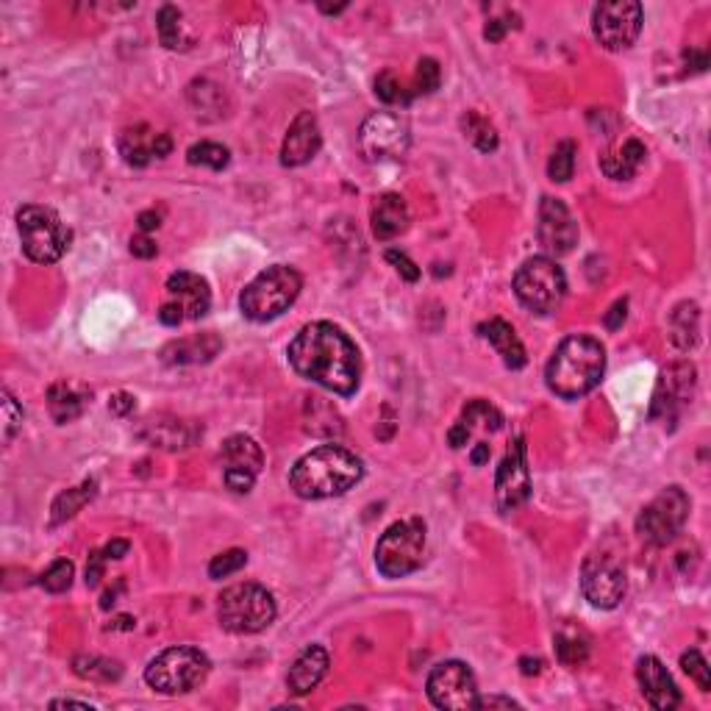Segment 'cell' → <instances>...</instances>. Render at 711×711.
Here are the masks:
<instances>
[{"mask_svg":"<svg viewBox=\"0 0 711 711\" xmlns=\"http://www.w3.org/2000/svg\"><path fill=\"white\" fill-rule=\"evenodd\" d=\"M289 364L295 373L309 378L320 387L337 392L342 398L359 389L362 378V359L359 350L350 342L348 334L334 323H309L289 342Z\"/></svg>","mask_w":711,"mask_h":711,"instance_id":"cell-1","label":"cell"},{"mask_svg":"<svg viewBox=\"0 0 711 711\" xmlns=\"http://www.w3.org/2000/svg\"><path fill=\"white\" fill-rule=\"evenodd\" d=\"M364 475L362 459L342 445H320L312 453L300 456L292 473L289 487L303 500H325L345 495Z\"/></svg>","mask_w":711,"mask_h":711,"instance_id":"cell-2","label":"cell"},{"mask_svg":"<svg viewBox=\"0 0 711 711\" xmlns=\"http://www.w3.org/2000/svg\"><path fill=\"white\" fill-rule=\"evenodd\" d=\"M603 370H606V350L600 339L575 334L553 350L545 367V381L553 395L562 400H578L598 387Z\"/></svg>","mask_w":711,"mask_h":711,"instance_id":"cell-3","label":"cell"},{"mask_svg":"<svg viewBox=\"0 0 711 711\" xmlns=\"http://www.w3.org/2000/svg\"><path fill=\"white\" fill-rule=\"evenodd\" d=\"M303 278L295 267L275 264L259 273L239 295V309L253 323H267L287 312L289 306L298 300Z\"/></svg>","mask_w":711,"mask_h":711,"instance_id":"cell-4","label":"cell"},{"mask_svg":"<svg viewBox=\"0 0 711 711\" xmlns=\"http://www.w3.org/2000/svg\"><path fill=\"white\" fill-rule=\"evenodd\" d=\"M275 598L262 584H234L220 595L217 620L231 634H259L275 620Z\"/></svg>","mask_w":711,"mask_h":711,"instance_id":"cell-5","label":"cell"},{"mask_svg":"<svg viewBox=\"0 0 711 711\" xmlns=\"http://www.w3.org/2000/svg\"><path fill=\"white\" fill-rule=\"evenodd\" d=\"M212 670L209 656L198 648H167L145 667V681L162 695H184L198 689Z\"/></svg>","mask_w":711,"mask_h":711,"instance_id":"cell-6","label":"cell"},{"mask_svg":"<svg viewBox=\"0 0 711 711\" xmlns=\"http://www.w3.org/2000/svg\"><path fill=\"white\" fill-rule=\"evenodd\" d=\"M17 231L23 253L37 264H56L70 248V231L48 206H23L17 212Z\"/></svg>","mask_w":711,"mask_h":711,"instance_id":"cell-7","label":"cell"},{"mask_svg":"<svg viewBox=\"0 0 711 711\" xmlns=\"http://www.w3.org/2000/svg\"><path fill=\"white\" fill-rule=\"evenodd\" d=\"M425 523L420 517L389 525L375 545V567L384 578H403L423 567Z\"/></svg>","mask_w":711,"mask_h":711,"instance_id":"cell-8","label":"cell"},{"mask_svg":"<svg viewBox=\"0 0 711 711\" xmlns=\"http://www.w3.org/2000/svg\"><path fill=\"white\" fill-rule=\"evenodd\" d=\"M514 295L531 312L553 314L567 295L564 270L548 256H534L514 275Z\"/></svg>","mask_w":711,"mask_h":711,"instance_id":"cell-9","label":"cell"},{"mask_svg":"<svg viewBox=\"0 0 711 711\" xmlns=\"http://www.w3.org/2000/svg\"><path fill=\"white\" fill-rule=\"evenodd\" d=\"M689 520V498L681 487L662 489L637 517V534L650 545H670Z\"/></svg>","mask_w":711,"mask_h":711,"instance_id":"cell-10","label":"cell"},{"mask_svg":"<svg viewBox=\"0 0 711 711\" xmlns=\"http://www.w3.org/2000/svg\"><path fill=\"white\" fill-rule=\"evenodd\" d=\"M412 145V131L398 112H375L359 128V150L367 162H400Z\"/></svg>","mask_w":711,"mask_h":711,"instance_id":"cell-11","label":"cell"},{"mask_svg":"<svg viewBox=\"0 0 711 711\" xmlns=\"http://www.w3.org/2000/svg\"><path fill=\"white\" fill-rule=\"evenodd\" d=\"M425 692L437 709H478V684H475L473 670L464 662L437 664L428 675Z\"/></svg>","mask_w":711,"mask_h":711,"instance_id":"cell-12","label":"cell"},{"mask_svg":"<svg viewBox=\"0 0 711 711\" xmlns=\"http://www.w3.org/2000/svg\"><path fill=\"white\" fill-rule=\"evenodd\" d=\"M592 31L606 50H625L637 42L642 31V6L637 0L600 3L592 12Z\"/></svg>","mask_w":711,"mask_h":711,"instance_id":"cell-13","label":"cell"},{"mask_svg":"<svg viewBox=\"0 0 711 711\" xmlns=\"http://www.w3.org/2000/svg\"><path fill=\"white\" fill-rule=\"evenodd\" d=\"M698 389V370L692 362H675L662 370L650 403V420L673 423L687 409Z\"/></svg>","mask_w":711,"mask_h":711,"instance_id":"cell-14","label":"cell"},{"mask_svg":"<svg viewBox=\"0 0 711 711\" xmlns=\"http://www.w3.org/2000/svg\"><path fill=\"white\" fill-rule=\"evenodd\" d=\"M581 592L595 609H614L625 598L623 564L614 556L592 553L581 567Z\"/></svg>","mask_w":711,"mask_h":711,"instance_id":"cell-15","label":"cell"},{"mask_svg":"<svg viewBox=\"0 0 711 711\" xmlns=\"http://www.w3.org/2000/svg\"><path fill=\"white\" fill-rule=\"evenodd\" d=\"M220 462H223V481L231 492H250L256 478L262 473V448L256 439L245 434H234L223 442L220 448Z\"/></svg>","mask_w":711,"mask_h":711,"instance_id":"cell-16","label":"cell"},{"mask_svg":"<svg viewBox=\"0 0 711 711\" xmlns=\"http://www.w3.org/2000/svg\"><path fill=\"white\" fill-rule=\"evenodd\" d=\"M528 495H531V473H528V462H525V442L523 437H517L512 448L506 450L498 467V478H495L498 509L503 514L514 512L528 500Z\"/></svg>","mask_w":711,"mask_h":711,"instance_id":"cell-17","label":"cell"},{"mask_svg":"<svg viewBox=\"0 0 711 711\" xmlns=\"http://www.w3.org/2000/svg\"><path fill=\"white\" fill-rule=\"evenodd\" d=\"M537 234L542 248L556 256H564L578 245V223L559 198H542Z\"/></svg>","mask_w":711,"mask_h":711,"instance_id":"cell-18","label":"cell"},{"mask_svg":"<svg viewBox=\"0 0 711 711\" xmlns=\"http://www.w3.org/2000/svg\"><path fill=\"white\" fill-rule=\"evenodd\" d=\"M323 148V134L312 112H300L295 123L289 125L284 145H281V164L284 167H303L312 162L314 156Z\"/></svg>","mask_w":711,"mask_h":711,"instance_id":"cell-19","label":"cell"},{"mask_svg":"<svg viewBox=\"0 0 711 711\" xmlns=\"http://www.w3.org/2000/svg\"><path fill=\"white\" fill-rule=\"evenodd\" d=\"M637 681L642 695H645V700H648L653 709L670 711L675 709V706H681V692L675 687L673 675L667 673V667H664L656 656H642V659H639Z\"/></svg>","mask_w":711,"mask_h":711,"instance_id":"cell-20","label":"cell"},{"mask_svg":"<svg viewBox=\"0 0 711 711\" xmlns=\"http://www.w3.org/2000/svg\"><path fill=\"white\" fill-rule=\"evenodd\" d=\"M173 150V139L167 134H153L148 125H134L120 134V153L131 167H145L150 159H164Z\"/></svg>","mask_w":711,"mask_h":711,"instance_id":"cell-21","label":"cell"},{"mask_svg":"<svg viewBox=\"0 0 711 711\" xmlns=\"http://www.w3.org/2000/svg\"><path fill=\"white\" fill-rule=\"evenodd\" d=\"M167 295L175 306L184 309L187 320H200L212 306V292H209L206 278L187 273V270H178L167 278Z\"/></svg>","mask_w":711,"mask_h":711,"instance_id":"cell-22","label":"cell"},{"mask_svg":"<svg viewBox=\"0 0 711 711\" xmlns=\"http://www.w3.org/2000/svg\"><path fill=\"white\" fill-rule=\"evenodd\" d=\"M139 437L150 442L153 448L162 450H184L192 445L195 434L189 431V425L170 414H150L139 425Z\"/></svg>","mask_w":711,"mask_h":711,"instance_id":"cell-23","label":"cell"},{"mask_svg":"<svg viewBox=\"0 0 711 711\" xmlns=\"http://www.w3.org/2000/svg\"><path fill=\"white\" fill-rule=\"evenodd\" d=\"M328 673V650L323 645H309L300 653L287 675V687L292 695H309Z\"/></svg>","mask_w":711,"mask_h":711,"instance_id":"cell-24","label":"cell"},{"mask_svg":"<svg viewBox=\"0 0 711 711\" xmlns=\"http://www.w3.org/2000/svg\"><path fill=\"white\" fill-rule=\"evenodd\" d=\"M478 334L487 339L492 348L498 350V356L503 359V364H506L509 370H523L525 364H528L523 342H520L517 331H514L512 325L506 323V320L492 317V320H487V323L478 325Z\"/></svg>","mask_w":711,"mask_h":711,"instance_id":"cell-25","label":"cell"},{"mask_svg":"<svg viewBox=\"0 0 711 711\" xmlns=\"http://www.w3.org/2000/svg\"><path fill=\"white\" fill-rule=\"evenodd\" d=\"M370 223H373V237L381 242L400 237L406 228H409V209H406V200L387 192L375 200L373 214H370Z\"/></svg>","mask_w":711,"mask_h":711,"instance_id":"cell-26","label":"cell"},{"mask_svg":"<svg viewBox=\"0 0 711 711\" xmlns=\"http://www.w3.org/2000/svg\"><path fill=\"white\" fill-rule=\"evenodd\" d=\"M89 398H92V392L84 384H78V381H59V384H53L48 389L50 417L59 425L73 423V420H78L84 414Z\"/></svg>","mask_w":711,"mask_h":711,"instance_id":"cell-27","label":"cell"},{"mask_svg":"<svg viewBox=\"0 0 711 711\" xmlns=\"http://www.w3.org/2000/svg\"><path fill=\"white\" fill-rule=\"evenodd\" d=\"M223 342L217 334H195L187 339H175L170 345H164L162 362L164 364H200L212 362L220 353Z\"/></svg>","mask_w":711,"mask_h":711,"instance_id":"cell-28","label":"cell"},{"mask_svg":"<svg viewBox=\"0 0 711 711\" xmlns=\"http://www.w3.org/2000/svg\"><path fill=\"white\" fill-rule=\"evenodd\" d=\"M645 156H648V150H645V145L639 139H625L623 148L600 159V170L609 178H614V181H625V178H631L642 167Z\"/></svg>","mask_w":711,"mask_h":711,"instance_id":"cell-29","label":"cell"},{"mask_svg":"<svg viewBox=\"0 0 711 711\" xmlns=\"http://www.w3.org/2000/svg\"><path fill=\"white\" fill-rule=\"evenodd\" d=\"M698 334H700V309L698 303L692 300H684L678 303L670 314V339H673L675 348L689 350L698 345Z\"/></svg>","mask_w":711,"mask_h":711,"instance_id":"cell-30","label":"cell"},{"mask_svg":"<svg viewBox=\"0 0 711 711\" xmlns=\"http://www.w3.org/2000/svg\"><path fill=\"white\" fill-rule=\"evenodd\" d=\"M189 103H192V109H195V114L198 117H212L209 112H214V120L217 117H223V106H225V92L217 84H212V81H195L192 87H189Z\"/></svg>","mask_w":711,"mask_h":711,"instance_id":"cell-31","label":"cell"},{"mask_svg":"<svg viewBox=\"0 0 711 711\" xmlns=\"http://www.w3.org/2000/svg\"><path fill=\"white\" fill-rule=\"evenodd\" d=\"M95 492H98V484H95V481H84L81 487L62 492L59 498L53 500V509H50V512H53V523H64V520L75 517V514L87 506L89 500L95 498Z\"/></svg>","mask_w":711,"mask_h":711,"instance_id":"cell-32","label":"cell"},{"mask_svg":"<svg viewBox=\"0 0 711 711\" xmlns=\"http://www.w3.org/2000/svg\"><path fill=\"white\" fill-rule=\"evenodd\" d=\"M75 675L87 678V681H98V684H112L123 675V667L114 659H103V656H75L73 659Z\"/></svg>","mask_w":711,"mask_h":711,"instance_id":"cell-33","label":"cell"},{"mask_svg":"<svg viewBox=\"0 0 711 711\" xmlns=\"http://www.w3.org/2000/svg\"><path fill=\"white\" fill-rule=\"evenodd\" d=\"M462 131L464 137L470 139L481 153H492V150H498V131H495V125L489 123V120H484L478 112L464 114Z\"/></svg>","mask_w":711,"mask_h":711,"instance_id":"cell-34","label":"cell"},{"mask_svg":"<svg viewBox=\"0 0 711 711\" xmlns=\"http://www.w3.org/2000/svg\"><path fill=\"white\" fill-rule=\"evenodd\" d=\"M459 423H462L464 428H467V434L473 437L475 425L489 428V431H498L500 423H503V417H500V412L495 409V406H489L487 400H470V403L464 406L462 420H459Z\"/></svg>","mask_w":711,"mask_h":711,"instance_id":"cell-35","label":"cell"},{"mask_svg":"<svg viewBox=\"0 0 711 711\" xmlns=\"http://www.w3.org/2000/svg\"><path fill=\"white\" fill-rule=\"evenodd\" d=\"M187 162L195 164V167H212V170H223L231 162V153L228 148H223L220 142H195L192 148L187 150Z\"/></svg>","mask_w":711,"mask_h":711,"instance_id":"cell-36","label":"cell"},{"mask_svg":"<svg viewBox=\"0 0 711 711\" xmlns=\"http://www.w3.org/2000/svg\"><path fill=\"white\" fill-rule=\"evenodd\" d=\"M156 28H159V39L164 48L178 50L187 48V39L181 34V12L175 6H162L156 14Z\"/></svg>","mask_w":711,"mask_h":711,"instance_id":"cell-37","label":"cell"},{"mask_svg":"<svg viewBox=\"0 0 711 711\" xmlns=\"http://www.w3.org/2000/svg\"><path fill=\"white\" fill-rule=\"evenodd\" d=\"M575 153H578V148H575L573 139H564V142H559V145H556V150L550 153V162H548L550 181H559V184H564V181H570V178H573Z\"/></svg>","mask_w":711,"mask_h":711,"instance_id":"cell-38","label":"cell"},{"mask_svg":"<svg viewBox=\"0 0 711 711\" xmlns=\"http://www.w3.org/2000/svg\"><path fill=\"white\" fill-rule=\"evenodd\" d=\"M556 656L564 667H578V664L587 662L589 645L587 639L578 637L573 631H559L556 634Z\"/></svg>","mask_w":711,"mask_h":711,"instance_id":"cell-39","label":"cell"},{"mask_svg":"<svg viewBox=\"0 0 711 711\" xmlns=\"http://www.w3.org/2000/svg\"><path fill=\"white\" fill-rule=\"evenodd\" d=\"M73 575H75L73 562L59 559V562L50 564L48 573L39 578V584L48 589L50 595H59V592H67V589H70V584H73Z\"/></svg>","mask_w":711,"mask_h":711,"instance_id":"cell-40","label":"cell"},{"mask_svg":"<svg viewBox=\"0 0 711 711\" xmlns=\"http://www.w3.org/2000/svg\"><path fill=\"white\" fill-rule=\"evenodd\" d=\"M681 667H684V673L698 684L700 692H709L711 689V670H709V662L703 659V653L700 650H687L684 656H681Z\"/></svg>","mask_w":711,"mask_h":711,"instance_id":"cell-41","label":"cell"},{"mask_svg":"<svg viewBox=\"0 0 711 711\" xmlns=\"http://www.w3.org/2000/svg\"><path fill=\"white\" fill-rule=\"evenodd\" d=\"M248 564V553L245 550H225V553H220V556H214L212 564H209V575H212L214 581H220V578H228V575L239 573L242 567Z\"/></svg>","mask_w":711,"mask_h":711,"instance_id":"cell-42","label":"cell"},{"mask_svg":"<svg viewBox=\"0 0 711 711\" xmlns=\"http://www.w3.org/2000/svg\"><path fill=\"white\" fill-rule=\"evenodd\" d=\"M375 95L384 100V103H389V106H398V103L403 106V103L412 100V95L403 89V84H400L392 73H381L375 78Z\"/></svg>","mask_w":711,"mask_h":711,"instance_id":"cell-43","label":"cell"},{"mask_svg":"<svg viewBox=\"0 0 711 711\" xmlns=\"http://www.w3.org/2000/svg\"><path fill=\"white\" fill-rule=\"evenodd\" d=\"M439 81H442V70L437 59H420L417 75H414V95H431L434 89H439Z\"/></svg>","mask_w":711,"mask_h":711,"instance_id":"cell-44","label":"cell"},{"mask_svg":"<svg viewBox=\"0 0 711 711\" xmlns=\"http://www.w3.org/2000/svg\"><path fill=\"white\" fill-rule=\"evenodd\" d=\"M3 442L9 445L14 437H17V431L23 428V409L17 406V400L12 398V392L9 389H3Z\"/></svg>","mask_w":711,"mask_h":711,"instance_id":"cell-45","label":"cell"},{"mask_svg":"<svg viewBox=\"0 0 711 711\" xmlns=\"http://www.w3.org/2000/svg\"><path fill=\"white\" fill-rule=\"evenodd\" d=\"M387 262L392 264V267L400 273V278L409 281V284H414V281L420 278V267H417L406 253H400V250H387Z\"/></svg>","mask_w":711,"mask_h":711,"instance_id":"cell-46","label":"cell"},{"mask_svg":"<svg viewBox=\"0 0 711 711\" xmlns=\"http://www.w3.org/2000/svg\"><path fill=\"white\" fill-rule=\"evenodd\" d=\"M103 564H106L103 553L95 550V553L89 556V564H87V587H98L100 578H103Z\"/></svg>","mask_w":711,"mask_h":711,"instance_id":"cell-47","label":"cell"},{"mask_svg":"<svg viewBox=\"0 0 711 711\" xmlns=\"http://www.w3.org/2000/svg\"><path fill=\"white\" fill-rule=\"evenodd\" d=\"M131 253H134V256H139V259H153V256L159 253V248H156V242H153V239L142 234V237L131 239Z\"/></svg>","mask_w":711,"mask_h":711,"instance_id":"cell-48","label":"cell"},{"mask_svg":"<svg viewBox=\"0 0 711 711\" xmlns=\"http://www.w3.org/2000/svg\"><path fill=\"white\" fill-rule=\"evenodd\" d=\"M159 320H162L164 325H170V328H173V325L184 323V320H187V314H184V309H181V306H175L173 300H167L162 309H159Z\"/></svg>","mask_w":711,"mask_h":711,"instance_id":"cell-49","label":"cell"},{"mask_svg":"<svg viewBox=\"0 0 711 711\" xmlns=\"http://www.w3.org/2000/svg\"><path fill=\"white\" fill-rule=\"evenodd\" d=\"M625 309H628V303H625V300H617L612 309L606 312L603 323H606V328H609V331H617V328L625 323Z\"/></svg>","mask_w":711,"mask_h":711,"instance_id":"cell-50","label":"cell"},{"mask_svg":"<svg viewBox=\"0 0 711 711\" xmlns=\"http://www.w3.org/2000/svg\"><path fill=\"white\" fill-rule=\"evenodd\" d=\"M509 28H512V23H506V20H498V17H495V20H489L487 28H484V37H487L489 42H500V39L506 37ZM514 28H517V25H514Z\"/></svg>","mask_w":711,"mask_h":711,"instance_id":"cell-51","label":"cell"},{"mask_svg":"<svg viewBox=\"0 0 711 711\" xmlns=\"http://www.w3.org/2000/svg\"><path fill=\"white\" fill-rule=\"evenodd\" d=\"M128 548H131V545H128L125 539H112V542L100 550V553H103V559H106V562H112V559H123L125 553H128Z\"/></svg>","mask_w":711,"mask_h":711,"instance_id":"cell-52","label":"cell"},{"mask_svg":"<svg viewBox=\"0 0 711 711\" xmlns=\"http://www.w3.org/2000/svg\"><path fill=\"white\" fill-rule=\"evenodd\" d=\"M109 409H112L114 414L125 417V414L134 409V398H131V395H125V392H117V395L112 398V403H109Z\"/></svg>","mask_w":711,"mask_h":711,"instance_id":"cell-53","label":"cell"},{"mask_svg":"<svg viewBox=\"0 0 711 711\" xmlns=\"http://www.w3.org/2000/svg\"><path fill=\"white\" fill-rule=\"evenodd\" d=\"M520 709V703L512 698H478V709Z\"/></svg>","mask_w":711,"mask_h":711,"instance_id":"cell-54","label":"cell"},{"mask_svg":"<svg viewBox=\"0 0 711 711\" xmlns=\"http://www.w3.org/2000/svg\"><path fill=\"white\" fill-rule=\"evenodd\" d=\"M162 225V214L159 212H142L139 214V231L142 234H150L153 228H159Z\"/></svg>","mask_w":711,"mask_h":711,"instance_id":"cell-55","label":"cell"},{"mask_svg":"<svg viewBox=\"0 0 711 711\" xmlns=\"http://www.w3.org/2000/svg\"><path fill=\"white\" fill-rule=\"evenodd\" d=\"M687 64L695 73H703L709 67V56L703 50H687Z\"/></svg>","mask_w":711,"mask_h":711,"instance_id":"cell-56","label":"cell"},{"mask_svg":"<svg viewBox=\"0 0 711 711\" xmlns=\"http://www.w3.org/2000/svg\"><path fill=\"white\" fill-rule=\"evenodd\" d=\"M470 459H473V464L487 462V459H489V445H487V442H478V448L473 450V456H470Z\"/></svg>","mask_w":711,"mask_h":711,"instance_id":"cell-57","label":"cell"},{"mask_svg":"<svg viewBox=\"0 0 711 711\" xmlns=\"http://www.w3.org/2000/svg\"><path fill=\"white\" fill-rule=\"evenodd\" d=\"M520 664H523V673L525 675H537L539 670H542V662H539V659H534V662H531V659H523Z\"/></svg>","mask_w":711,"mask_h":711,"instance_id":"cell-58","label":"cell"},{"mask_svg":"<svg viewBox=\"0 0 711 711\" xmlns=\"http://www.w3.org/2000/svg\"><path fill=\"white\" fill-rule=\"evenodd\" d=\"M320 9H323L325 14H339L342 9H345V3H342V6H320Z\"/></svg>","mask_w":711,"mask_h":711,"instance_id":"cell-59","label":"cell"}]
</instances>
